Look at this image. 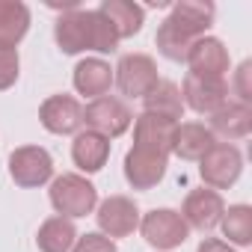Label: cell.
I'll list each match as a JSON object with an SVG mask.
<instances>
[{"instance_id":"1","label":"cell","mask_w":252,"mask_h":252,"mask_svg":"<svg viewBox=\"0 0 252 252\" xmlns=\"http://www.w3.org/2000/svg\"><path fill=\"white\" fill-rule=\"evenodd\" d=\"M214 12L217 9L211 0H181V3H175L172 12L158 27V36H155L158 51L172 63H184L190 45L202 39L214 24Z\"/></svg>"},{"instance_id":"2","label":"cell","mask_w":252,"mask_h":252,"mask_svg":"<svg viewBox=\"0 0 252 252\" xmlns=\"http://www.w3.org/2000/svg\"><path fill=\"white\" fill-rule=\"evenodd\" d=\"M54 39H57L60 51L71 54V57L83 54V51L113 54L119 48V36H116L113 24L98 9H71V12H63L57 18Z\"/></svg>"},{"instance_id":"3","label":"cell","mask_w":252,"mask_h":252,"mask_svg":"<svg viewBox=\"0 0 252 252\" xmlns=\"http://www.w3.org/2000/svg\"><path fill=\"white\" fill-rule=\"evenodd\" d=\"M51 205L57 211V217H65V220H77V217H86L98 208V190L92 181H86L83 175L77 172H65V175H57L51 181Z\"/></svg>"},{"instance_id":"4","label":"cell","mask_w":252,"mask_h":252,"mask_svg":"<svg viewBox=\"0 0 252 252\" xmlns=\"http://www.w3.org/2000/svg\"><path fill=\"white\" fill-rule=\"evenodd\" d=\"M83 125L89 131L107 137V140H116L134 125V116H131L128 104H125L122 98L101 95V98H92L83 107Z\"/></svg>"},{"instance_id":"5","label":"cell","mask_w":252,"mask_h":252,"mask_svg":"<svg viewBox=\"0 0 252 252\" xmlns=\"http://www.w3.org/2000/svg\"><path fill=\"white\" fill-rule=\"evenodd\" d=\"M113 83L125 98H146L158 83V63L149 54H125L113 68Z\"/></svg>"},{"instance_id":"6","label":"cell","mask_w":252,"mask_h":252,"mask_svg":"<svg viewBox=\"0 0 252 252\" xmlns=\"http://www.w3.org/2000/svg\"><path fill=\"white\" fill-rule=\"evenodd\" d=\"M140 231H143L146 243L155 246L158 252L178 249V246L190 237L187 222H184L181 214L172 211V208H155V211L143 214V217H140Z\"/></svg>"},{"instance_id":"7","label":"cell","mask_w":252,"mask_h":252,"mask_svg":"<svg viewBox=\"0 0 252 252\" xmlns=\"http://www.w3.org/2000/svg\"><path fill=\"white\" fill-rule=\"evenodd\" d=\"M243 172V155L231 143H217L202 160H199V175L211 190H228Z\"/></svg>"},{"instance_id":"8","label":"cell","mask_w":252,"mask_h":252,"mask_svg":"<svg viewBox=\"0 0 252 252\" xmlns=\"http://www.w3.org/2000/svg\"><path fill=\"white\" fill-rule=\"evenodd\" d=\"M178 89H181L184 107H190L199 116H214L220 107L228 104V80L225 77H202V74L187 71V77Z\"/></svg>"},{"instance_id":"9","label":"cell","mask_w":252,"mask_h":252,"mask_svg":"<svg viewBox=\"0 0 252 252\" xmlns=\"http://www.w3.org/2000/svg\"><path fill=\"white\" fill-rule=\"evenodd\" d=\"M9 175L24 190L42 187L54 178V158L42 146H21L9 155Z\"/></svg>"},{"instance_id":"10","label":"cell","mask_w":252,"mask_h":252,"mask_svg":"<svg viewBox=\"0 0 252 252\" xmlns=\"http://www.w3.org/2000/svg\"><path fill=\"white\" fill-rule=\"evenodd\" d=\"M95 220L104 237H128L140 228V208L128 196H107L104 202H98Z\"/></svg>"},{"instance_id":"11","label":"cell","mask_w":252,"mask_h":252,"mask_svg":"<svg viewBox=\"0 0 252 252\" xmlns=\"http://www.w3.org/2000/svg\"><path fill=\"white\" fill-rule=\"evenodd\" d=\"M225 202L217 190L202 187V190H190L184 205H181V220L187 222V228H199V231H214L222 220Z\"/></svg>"},{"instance_id":"12","label":"cell","mask_w":252,"mask_h":252,"mask_svg":"<svg viewBox=\"0 0 252 252\" xmlns=\"http://www.w3.org/2000/svg\"><path fill=\"white\" fill-rule=\"evenodd\" d=\"M39 122H42L45 131H51L57 137L77 134L80 125H83V107L71 95H51L39 107Z\"/></svg>"},{"instance_id":"13","label":"cell","mask_w":252,"mask_h":252,"mask_svg":"<svg viewBox=\"0 0 252 252\" xmlns=\"http://www.w3.org/2000/svg\"><path fill=\"white\" fill-rule=\"evenodd\" d=\"M169 166V158L149 152V149H131L125 155V181H128L134 190H152L163 181Z\"/></svg>"},{"instance_id":"14","label":"cell","mask_w":252,"mask_h":252,"mask_svg":"<svg viewBox=\"0 0 252 252\" xmlns=\"http://www.w3.org/2000/svg\"><path fill=\"white\" fill-rule=\"evenodd\" d=\"M175 131H178V122L155 116V113H140L134 122V146L169 158L172 143H175Z\"/></svg>"},{"instance_id":"15","label":"cell","mask_w":252,"mask_h":252,"mask_svg":"<svg viewBox=\"0 0 252 252\" xmlns=\"http://www.w3.org/2000/svg\"><path fill=\"white\" fill-rule=\"evenodd\" d=\"M190 74H202V77H225V71L231 68V57L228 48L217 39V36H202L190 45L187 60Z\"/></svg>"},{"instance_id":"16","label":"cell","mask_w":252,"mask_h":252,"mask_svg":"<svg viewBox=\"0 0 252 252\" xmlns=\"http://www.w3.org/2000/svg\"><path fill=\"white\" fill-rule=\"evenodd\" d=\"M71 83L80 95L86 98H101L110 92L113 86V68L107 60L101 57H86L74 65V74H71Z\"/></svg>"},{"instance_id":"17","label":"cell","mask_w":252,"mask_h":252,"mask_svg":"<svg viewBox=\"0 0 252 252\" xmlns=\"http://www.w3.org/2000/svg\"><path fill=\"white\" fill-rule=\"evenodd\" d=\"M71 160L80 172H101L104 163L110 160V140L95 134V131H77L71 143Z\"/></svg>"},{"instance_id":"18","label":"cell","mask_w":252,"mask_h":252,"mask_svg":"<svg viewBox=\"0 0 252 252\" xmlns=\"http://www.w3.org/2000/svg\"><path fill=\"white\" fill-rule=\"evenodd\" d=\"M214 137H225V140H243L252 131V107L240 104V101H228L225 107H220L211 116V128Z\"/></svg>"},{"instance_id":"19","label":"cell","mask_w":252,"mask_h":252,"mask_svg":"<svg viewBox=\"0 0 252 252\" xmlns=\"http://www.w3.org/2000/svg\"><path fill=\"white\" fill-rule=\"evenodd\" d=\"M214 146H217V137L202 122H178L172 155H178L181 160H202Z\"/></svg>"},{"instance_id":"20","label":"cell","mask_w":252,"mask_h":252,"mask_svg":"<svg viewBox=\"0 0 252 252\" xmlns=\"http://www.w3.org/2000/svg\"><path fill=\"white\" fill-rule=\"evenodd\" d=\"M98 12L113 24L119 42L137 36L143 30V21H146V9L140 3H131V0H104L98 6Z\"/></svg>"},{"instance_id":"21","label":"cell","mask_w":252,"mask_h":252,"mask_svg":"<svg viewBox=\"0 0 252 252\" xmlns=\"http://www.w3.org/2000/svg\"><path fill=\"white\" fill-rule=\"evenodd\" d=\"M30 30V6L21 0H0V48L15 51Z\"/></svg>"},{"instance_id":"22","label":"cell","mask_w":252,"mask_h":252,"mask_svg":"<svg viewBox=\"0 0 252 252\" xmlns=\"http://www.w3.org/2000/svg\"><path fill=\"white\" fill-rule=\"evenodd\" d=\"M74 243H77V228L71 220L51 217L39 225V234H36L39 252H71Z\"/></svg>"},{"instance_id":"23","label":"cell","mask_w":252,"mask_h":252,"mask_svg":"<svg viewBox=\"0 0 252 252\" xmlns=\"http://www.w3.org/2000/svg\"><path fill=\"white\" fill-rule=\"evenodd\" d=\"M143 113H155V116H163V119H172L178 122L184 116V101H181V89L178 83L172 80H160L146 98H143Z\"/></svg>"},{"instance_id":"24","label":"cell","mask_w":252,"mask_h":252,"mask_svg":"<svg viewBox=\"0 0 252 252\" xmlns=\"http://www.w3.org/2000/svg\"><path fill=\"white\" fill-rule=\"evenodd\" d=\"M222 234L228 237L225 243L231 246H249L252 243V208L249 205H231L228 211H222Z\"/></svg>"},{"instance_id":"25","label":"cell","mask_w":252,"mask_h":252,"mask_svg":"<svg viewBox=\"0 0 252 252\" xmlns=\"http://www.w3.org/2000/svg\"><path fill=\"white\" fill-rule=\"evenodd\" d=\"M18 68H21L18 51H6V48H0V92L15 86V80H18Z\"/></svg>"},{"instance_id":"26","label":"cell","mask_w":252,"mask_h":252,"mask_svg":"<svg viewBox=\"0 0 252 252\" xmlns=\"http://www.w3.org/2000/svg\"><path fill=\"white\" fill-rule=\"evenodd\" d=\"M71 252H116V243L101 231H89V234H77V243L71 246Z\"/></svg>"},{"instance_id":"27","label":"cell","mask_w":252,"mask_h":252,"mask_svg":"<svg viewBox=\"0 0 252 252\" xmlns=\"http://www.w3.org/2000/svg\"><path fill=\"white\" fill-rule=\"evenodd\" d=\"M249 77H252V63H249V60H243V63H240V68L234 71V83L228 86V89H234V92H237L240 104H249V101H252V86H249Z\"/></svg>"},{"instance_id":"28","label":"cell","mask_w":252,"mask_h":252,"mask_svg":"<svg viewBox=\"0 0 252 252\" xmlns=\"http://www.w3.org/2000/svg\"><path fill=\"white\" fill-rule=\"evenodd\" d=\"M196 252H234V246L225 243V240H220V237H205Z\"/></svg>"}]
</instances>
